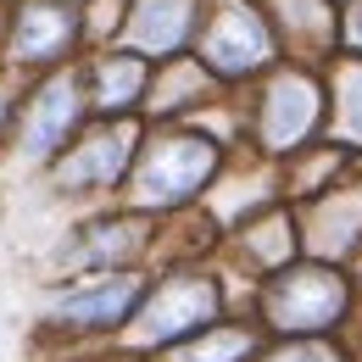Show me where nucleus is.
<instances>
[{
  "instance_id": "f257e3e1",
  "label": "nucleus",
  "mask_w": 362,
  "mask_h": 362,
  "mask_svg": "<svg viewBox=\"0 0 362 362\" xmlns=\"http://www.w3.org/2000/svg\"><path fill=\"white\" fill-rule=\"evenodd\" d=\"M212 168H218V145H206V139H156L151 151H145V162H139V201H151V206H179L189 201L201 184L212 179Z\"/></svg>"
},
{
  "instance_id": "f03ea898",
  "label": "nucleus",
  "mask_w": 362,
  "mask_h": 362,
  "mask_svg": "<svg viewBox=\"0 0 362 362\" xmlns=\"http://www.w3.org/2000/svg\"><path fill=\"white\" fill-rule=\"evenodd\" d=\"M201 56H206V67H218V73H228V78H240V73L268 67L273 34H268V23H262L251 6L223 0V6L206 17V28H201Z\"/></svg>"
},
{
  "instance_id": "7ed1b4c3",
  "label": "nucleus",
  "mask_w": 362,
  "mask_h": 362,
  "mask_svg": "<svg viewBox=\"0 0 362 362\" xmlns=\"http://www.w3.org/2000/svg\"><path fill=\"white\" fill-rule=\"evenodd\" d=\"M340 307H346V284L323 268L284 273L268 290V313L279 329H323V323L340 317Z\"/></svg>"
},
{
  "instance_id": "20e7f679",
  "label": "nucleus",
  "mask_w": 362,
  "mask_h": 362,
  "mask_svg": "<svg viewBox=\"0 0 362 362\" xmlns=\"http://www.w3.org/2000/svg\"><path fill=\"white\" fill-rule=\"evenodd\" d=\"M317 112H323L317 84L307 73H284L262 100V145L268 151H296L317 129Z\"/></svg>"
},
{
  "instance_id": "39448f33",
  "label": "nucleus",
  "mask_w": 362,
  "mask_h": 362,
  "mask_svg": "<svg viewBox=\"0 0 362 362\" xmlns=\"http://www.w3.org/2000/svg\"><path fill=\"white\" fill-rule=\"evenodd\" d=\"M218 313V290L212 284H201V279H173V284H162L156 296H151V307H145V323H139V340H179L189 329H206Z\"/></svg>"
},
{
  "instance_id": "423d86ee",
  "label": "nucleus",
  "mask_w": 362,
  "mask_h": 362,
  "mask_svg": "<svg viewBox=\"0 0 362 362\" xmlns=\"http://www.w3.org/2000/svg\"><path fill=\"white\" fill-rule=\"evenodd\" d=\"M78 123V84L73 78H50L45 90L34 95V106L23 112V145H28V156H50L67 129Z\"/></svg>"
},
{
  "instance_id": "0eeeda50",
  "label": "nucleus",
  "mask_w": 362,
  "mask_h": 362,
  "mask_svg": "<svg viewBox=\"0 0 362 362\" xmlns=\"http://www.w3.org/2000/svg\"><path fill=\"white\" fill-rule=\"evenodd\" d=\"M73 34H78L73 11H62V6H23L11 50H17V62H50V56H62L73 45Z\"/></svg>"
},
{
  "instance_id": "6e6552de",
  "label": "nucleus",
  "mask_w": 362,
  "mask_h": 362,
  "mask_svg": "<svg viewBox=\"0 0 362 362\" xmlns=\"http://www.w3.org/2000/svg\"><path fill=\"white\" fill-rule=\"evenodd\" d=\"M129 145H134L129 129L90 134L67 162H62V179H67V184H112L117 173H123V162H129Z\"/></svg>"
},
{
  "instance_id": "1a4fd4ad",
  "label": "nucleus",
  "mask_w": 362,
  "mask_h": 362,
  "mask_svg": "<svg viewBox=\"0 0 362 362\" xmlns=\"http://www.w3.org/2000/svg\"><path fill=\"white\" fill-rule=\"evenodd\" d=\"M189 23H195V11H189V0H145L134 6V45L139 50H156V56H168V50L184 45V34H189Z\"/></svg>"
},
{
  "instance_id": "9d476101",
  "label": "nucleus",
  "mask_w": 362,
  "mask_h": 362,
  "mask_svg": "<svg viewBox=\"0 0 362 362\" xmlns=\"http://www.w3.org/2000/svg\"><path fill=\"white\" fill-rule=\"evenodd\" d=\"M134 301H139V279H106V284H95V290L67 296L56 313L67 317V323H117V317H129Z\"/></svg>"
},
{
  "instance_id": "9b49d317",
  "label": "nucleus",
  "mask_w": 362,
  "mask_h": 362,
  "mask_svg": "<svg viewBox=\"0 0 362 362\" xmlns=\"http://www.w3.org/2000/svg\"><path fill=\"white\" fill-rule=\"evenodd\" d=\"M145 84V62L134 56H112V62H100L95 67V106H106V112H117V106H129Z\"/></svg>"
},
{
  "instance_id": "f8f14e48",
  "label": "nucleus",
  "mask_w": 362,
  "mask_h": 362,
  "mask_svg": "<svg viewBox=\"0 0 362 362\" xmlns=\"http://www.w3.org/2000/svg\"><path fill=\"white\" fill-rule=\"evenodd\" d=\"M251 357V334H234V329H206V340H195L189 351H179L173 362H240Z\"/></svg>"
},
{
  "instance_id": "ddd939ff",
  "label": "nucleus",
  "mask_w": 362,
  "mask_h": 362,
  "mask_svg": "<svg viewBox=\"0 0 362 362\" xmlns=\"http://www.w3.org/2000/svg\"><path fill=\"white\" fill-rule=\"evenodd\" d=\"M346 139L362 145V73L346 84Z\"/></svg>"
},
{
  "instance_id": "4468645a",
  "label": "nucleus",
  "mask_w": 362,
  "mask_h": 362,
  "mask_svg": "<svg viewBox=\"0 0 362 362\" xmlns=\"http://www.w3.org/2000/svg\"><path fill=\"white\" fill-rule=\"evenodd\" d=\"M273 362H334V357L317 351V346H301V351H284V357H273Z\"/></svg>"
},
{
  "instance_id": "2eb2a0df",
  "label": "nucleus",
  "mask_w": 362,
  "mask_h": 362,
  "mask_svg": "<svg viewBox=\"0 0 362 362\" xmlns=\"http://www.w3.org/2000/svg\"><path fill=\"white\" fill-rule=\"evenodd\" d=\"M351 40L362 45V0H357V11H351Z\"/></svg>"
}]
</instances>
